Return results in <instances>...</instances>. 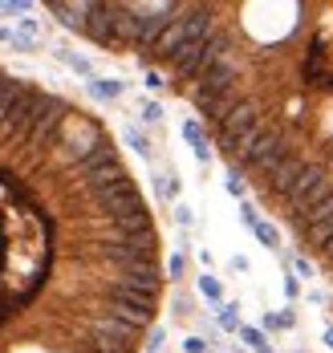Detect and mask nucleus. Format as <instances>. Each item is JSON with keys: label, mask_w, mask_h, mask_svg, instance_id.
<instances>
[{"label": "nucleus", "mask_w": 333, "mask_h": 353, "mask_svg": "<svg viewBox=\"0 0 333 353\" xmlns=\"http://www.w3.org/2000/svg\"><path fill=\"white\" fill-rule=\"evenodd\" d=\"M199 292L208 296V301H223V284L216 276H199Z\"/></svg>", "instance_id": "a878e982"}, {"label": "nucleus", "mask_w": 333, "mask_h": 353, "mask_svg": "<svg viewBox=\"0 0 333 353\" xmlns=\"http://www.w3.org/2000/svg\"><path fill=\"white\" fill-rule=\"evenodd\" d=\"M240 219H244L248 228H256V223H260V215H256V208H252V203H244V208H240Z\"/></svg>", "instance_id": "2f4dec72"}, {"label": "nucleus", "mask_w": 333, "mask_h": 353, "mask_svg": "<svg viewBox=\"0 0 333 353\" xmlns=\"http://www.w3.org/2000/svg\"><path fill=\"white\" fill-rule=\"evenodd\" d=\"M175 219H179L183 228H191V223H195V215H191V208H187V203H179V208H175Z\"/></svg>", "instance_id": "72a5a7b5"}, {"label": "nucleus", "mask_w": 333, "mask_h": 353, "mask_svg": "<svg viewBox=\"0 0 333 353\" xmlns=\"http://www.w3.org/2000/svg\"><path fill=\"white\" fill-rule=\"evenodd\" d=\"M293 268H296V276H313V264L305 256H293Z\"/></svg>", "instance_id": "473e14b6"}, {"label": "nucleus", "mask_w": 333, "mask_h": 353, "mask_svg": "<svg viewBox=\"0 0 333 353\" xmlns=\"http://www.w3.org/2000/svg\"><path fill=\"white\" fill-rule=\"evenodd\" d=\"M122 90H126V85H122L118 77H94V81H90V94H94L98 102H114V98H122Z\"/></svg>", "instance_id": "6ab92c4d"}, {"label": "nucleus", "mask_w": 333, "mask_h": 353, "mask_svg": "<svg viewBox=\"0 0 333 353\" xmlns=\"http://www.w3.org/2000/svg\"><path fill=\"white\" fill-rule=\"evenodd\" d=\"M232 81H236V65H232V57H223V61L203 70L199 94H232Z\"/></svg>", "instance_id": "9b49d317"}, {"label": "nucleus", "mask_w": 333, "mask_h": 353, "mask_svg": "<svg viewBox=\"0 0 333 353\" xmlns=\"http://www.w3.org/2000/svg\"><path fill=\"white\" fill-rule=\"evenodd\" d=\"M260 130V114H256V102H240V106L232 110L228 118L220 122V142L228 154H240L248 142L256 139Z\"/></svg>", "instance_id": "20e7f679"}, {"label": "nucleus", "mask_w": 333, "mask_h": 353, "mask_svg": "<svg viewBox=\"0 0 333 353\" xmlns=\"http://www.w3.org/2000/svg\"><path fill=\"white\" fill-rule=\"evenodd\" d=\"M159 118H163V106L159 102H147L143 106V122H159Z\"/></svg>", "instance_id": "7c9ffc66"}, {"label": "nucleus", "mask_w": 333, "mask_h": 353, "mask_svg": "<svg viewBox=\"0 0 333 353\" xmlns=\"http://www.w3.org/2000/svg\"><path fill=\"white\" fill-rule=\"evenodd\" d=\"M240 102H244V98H236V94H199V90H195V106H199L203 118H212V122H223Z\"/></svg>", "instance_id": "ddd939ff"}, {"label": "nucleus", "mask_w": 333, "mask_h": 353, "mask_svg": "<svg viewBox=\"0 0 333 353\" xmlns=\"http://www.w3.org/2000/svg\"><path fill=\"white\" fill-rule=\"evenodd\" d=\"M163 341H167V333H163V325H154V329H150V341H147V350H163Z\"/></svg>", "instance_id": "c756f323"}, {"label": "nucleus", "mask_w": 333, "mask_h": 353, "mask_svg": "<svg viewBox=\"0 0 333 353\" xmlns=\"http://www.w3.org/2000/svg\"><path fill=\"white\" fill-rule=\"evenodd\" d=\"M85 191H90V199H94L102 212H110V219L114 215H126V212L147 208L143 195H139V187H134V179L126 175L122 167H118V171H106V175L85 179Z\"/></svg>", "instance_id": "f257e3e1"}, {"label": "nucleus", "mask_w": 333, "mask_h": 353, "mask_svg": "<svg viewBox=\"0 0 333 353\" xmlns=\"http://www.w3.org/2000/svg\"><path fill=\"white\" fill-rule=\"evenodd\" d=\"M228 191L236 195V199H244V179H240V171L232 167V175H228Z\"/></svg>", "instance_id": "cd10ccee"}, {"label": "nucleus", "mask_w": 333, "mask_h": 353, "mask_svg": "<svg viewBox=\"0 0 333 353\" xmlns=\"http://www.w3.org/2000/svg\"><path fill=\"white\" fill-rule=\"evenodd\" d=\"M122 163H118V150H114V142L110 139H102L81 163H77V171L85 179H94V175H106V171H118Z\"/></svg>", "instance_id": "1a4fd4ad"}, {"label": "nucleus", "mask_w": 333, "mask_h": 353, "mask_svg": "<svg viewBox=\"0 0 333 353\" xmlns=\"http://www.w3.org/2000/svg\"><path fill=\"white\" fill-rule=\"evenodd\" d=\"M252 232H256V240H260L264 248H281V236H276V228H272V223H264V219H260Z\"/></svg>", "instance_id": "393cba45"}, {"label": "nucleus", "mask_w": 333, "mask_h": 353, "mask_svg": "<svg viewBox=\"0 0 333 353\" xmlns=\"http://www.w3.org/2000/svg\"><path fill=\"white\" fill-rule=\"evenodd\" d=\"M147 353H154V350H147Z\"/></svg>", "instance_id": "ea45409f"}, {"label": "nucleus", "mask_w": 333, "mask_h": 353, "mask_svg": "<svg viewBox=\"0 0 333 353\" xmlns=\"http://www.w3.org/2000/svg\"><path fill=\"white\" fill-rule=\"evenodd\" d=\"M90 353H94V350H90Z\"/></svg>", "instance_id": "a19ab883"}, {"label": "nucleus", "mask_w": 333, "mask_h": 353, "mask_svg": "<svg viewBox=\"0 0 333 353\" xmlns=\"http://www.w3.org/2000/svg\"><path fill=\"white\" fill-rule=\"evenodd\" d=\"M325 171H321V167H309V163H305V171H301V179H296L293 183V191H289V195H285V199H289V208H301V203H305V199H309V195H313V191H317V187H321V183H325Z\"/></svg>", "instance_id": "2eb2a0df"}, {"label": "nucleus", "mask_w": 333, "mask_h": 353, "mask_svg": "<svg viewBox=\"0 0 333 353\" xmlns=\"http://www.w3.org/2000/svg\"><path fill=\"white\" fill-rule=\"evenodd\" d=\"M301 171H305V163H301L296 154H285V159L268 171V187H272L276 195H289V191H293V183L301 179Z\"/></svg>", "instance_id": "f8f14e48"}, {"label": "nucleus", "mask_w": 333, "mask_h": 353, "mask_svg": "<svg viewBox=\"0 0 333 353\" xmlns=\"http://www.w3.org/2000/svg\"><path fill=\"white\" fill-rule=\"evenodd\" d=\"M325 345H330V350H333V325H330V329H325Z\"/></svg>", "instance_id": "58836bf2"}, {"label": "nucleus", "mask_w": 333, "mask_h": 353, "mask_svg": "<svg viewBox=\"0 0 333 353\" xmlns=\"http://www.w3.org/2000/svg\"><path fill=\"white\" fill-rule=\"evenodd\" d=\"M122 139L130 142V146H134V150H139L143 159H150V142H147V134H143L139 126H126V130H122Z\"/></svg>", "instance_id": "b1692460"}, {"label": "nucleus", "mask_w": 333, "mask_h": 353, "mask_svg": "<svg viewBox=\"0 0 333 353\" xmlns=\"http://www.w3.org/2000/svg\"><path fill=\"white\" fill-rule=\"evenodd\" d=\"M106 313L122 325H130V329H147L154 321V301H139V296H126V292L110 288V309Z\"/></svg>", "instance_id": "0eeeda50"}, {"label": "nucleus", "mask_w": 333, "mask_h": 353, "mask_svg": "<svg viewBox=\"0 0 333 353\" xmlns=\"http://www.w3.org/2000/svg\"><path fill=\"white\" fill-rule=\"evenodd\" d=\"M12 37H17L12 29H4V25H0V41H12Z\"/></svg>", "instance_id": "4c0bfd02"}, {"label": "nucleus", "mask_w": 333, "mask_h": 353, "mask_svg": "<svg viewBox=\"0 0 333 353\" xmlns=\"http://www.w3.org/2000/svg\"><path fill=\"white\" fill-rule=\"evenodd\" d=\"M228 49H232V37H228V33H212L208 41H191V45H183V49L175 53L171 70H175V77H183V81L203 77L208 65H216V61L228 57Z\"/></svg>", "instance_id": "7ed1b4c3"}, {"label": "nucleus", "mask_w": 333, "mask_h": 353, "mask_svg": "<svg viewBox=\"0 0 333 353\" xmlns=\"http://www.w3.org/2000/svg\"><path fill=\"white\" fill-rule=\"evenodd\" d=\"M85 37H94L98 45H114L110 4H90V17H85Z\"/></svg>", "instance_id": "4468645a"}, {"label": "nucleus", "mask_w": 333, "mask_h": 353, "mask_svg": "<svg viewBox=\"0 0 333 353\" xmlns=\"http://www.w3.org/2000/svg\"><path fill=\"white\" fill-rule=\"evenodd\" d=\"M90 4H94V0H81V4L49 0V12H57V21H61L65 29H77V33H85V17H90Z\"/></svg>", "instance_id": "dca6fc26"}, {"label": "nucleus", "mask_w": 333, "mask_h": 353, "mask_svg": "<svg viewBox=\"0 0 333 353\" xmlns=\"http://www.w3.org/2000/svg\"><path fill=\"white\" fill-rule=\"evenodd\" d=\"M134 333L139 329L114 321L110 313H98V317H90V350L94 353H126L130 341H134Z\"/></svg>", "instance_id": "423d86ee"}, {"label": "nucleus", "mask_w": 333, "mask_h": 353, "mask_svg": "<svg viewBox=\"0 0 333 353\" xmlns=\"http://www.w3.org/2000/svg\"><path fill=\"white\" fill-rule=\"evenodd\" d=\"M143 81H147V90H159V85H163V77H159V73H154V70H150L147 77H143Z\"/></svg>", "instance_id": "e433bc0d"}, {"label": "nucleus", "mask_w": 333, "mask_h": 353, "mask_svg": "<svg viewBox=\"0 0 333 353\" xmlns=\"http://www.w3.org/2000/svg\"><path fill=\"white\" fill-rule=\"evenodd\" d=\"M53 53H57V57H61V61H65L70 70H77V73H81V77H90V73H94V65H90L85 57H77V53H70V49H61V45H57Z\"/></svg>", "instance_id": "5701e85b"}, {"label": "nucleus", "mask_w": 333, "mask_h": 353, "mask_svg": "<svg viewBox=\"0 0 333 353\" xmlns=\"http://www.w3.org/2000/svg\"><path fill=\"white\" fill-rule=\"evenodd\" d=\"M240 341H248L256 353H272L268 345V337H264V329H252V325H240Z\"/></svg>", "instance_id": "4be33fe9"}, {"label": "nucleus", "mask_w": 333, "mask_h": 353, "mask_svg": "<svg viewBox=\"0 0 333 353\" xmlns=\"http://www.w3.org/2000/svg\"><path fill=\"white\" fill-rule=\"evenodd\" d=\"M159 284H163L159 268H130V272H118V281L110 288L126 292V296H139V301H154L159 296Z\"/></svg>", "instance_id": "6e6552de"}, {"label": "nucleus", "mask_w": 333, "mask_h": 353, "mask_svg": "<svg viewBox=\"0 0 333 353\" xmlns=\"http://www.w3.org/2000/svg\"><path fill=\"white\" fill-rule=\"evenodd\" d=\"M183 350H187V353H203V350H208V341H203V337H187Z\"/></svg>", "instance_id": "f704fd0d"}, {"label": "nucleus", "mask_w": 333, "mask_h": 353, "mask_svg": "<svg viewBox=\"0 0 333 353\" xmlns=\"http://www.w3.org/2000/svg\"><path fill=\"white\" fill-rule=\"evenodd\" d=\"M37 37H41V25L33 17H21V29L12 37V45H17V49H37Z\"/></svg>", "instance_id": "412c9836"}, {"label": "nucleus", "mask_w": 333, "mask_h": 353, "mask_svg": "<svg viewBox=\"0 0 333 353\" xmlns=\"http://www.w3.org/2000/svg\"><path fill=\"white\" fill-rule=\"evenodd\" d=\"M236 309H240V305H223V309H220V325L240 333V313H236Z\"/></svg>", "instance_id": "bb28decb"}, {"label": "nucleus", "mask_w": 333, "mask_h": 353, "mask_svg": "<svg viewBox=\"0 0 333 353\" xmlns=\"http://www.w3.org/2000/svg\"><path fill=\"white\" fill-rule=\"evenodd\" d=\"M29 94H33V90H29L25 81H17V77H0V118H4V114H12V110L29 98Z\"/></svg>", "instance_id": "f3484780"}, {"label": "nucleus", "mask_w": 333, "mask_h": 353, "mask_svg": "<svg viewBox=\"0 0 333 353\" xmlns=\"http://www.w3.org/2000/svg\"><path fill=\"white\" fill-rule=\"evenodd\" d=\"M216 33L212 29V8L208 4H187L183 12L171 21V29L159 37V45H154V53L163 57V61H175V53L191 45V41H208V37Z\"/></svg>", "instance_id": "f03ea898"}, {"label": "nucleus", "mask_w": 333, "mask_h": 353, "mask_svg": "<svg viewBox=\"0 0 333 353\" xmlns=\"http://www.w3.org/2000/svg\"><path fill=\"white\" fill-rule=\"evenodd\" d=\"M289 154V146H285V139H281V130H272V126H260L256 130V139L248 142L236 159H240V167H256V171H272L281 159Z\"/></svg>", "instance_id": "39448f33"}, {"label": "nucleus", "mask_w": 333, "mask_h": 353, "mask_svg": "<svg viewBox=\"0 0 333 353\" xmlns=\"http://www.w3.org/2000/svg\"><path fill=\"white\" fill-rule=\"evenodd\" d=\"M183 139L195 146V159H199V163L212 159V146H208V139H203V126H199V122H183Z\"/></svg>", "instance_id": "aec40b11"}, {"label": "nucleus", "mask_w": 333, "mask_h": 353, "mask_svg": "<svg viewBox=\"0 0 333 353\" xmlns=\"http://www.w3.org/2000/svg\"><path fill=\"white\" fill-rule=\"evenodd\" d=\"M305 240H309L313 248H321V252H330V244H333V215L313 219V223L305 228Z\"/></svg>", "instance_id": "a211bd4d"}, {"label": "nucleus", "mask_w": 333, "mask_h": 353, "mask_svg": "<svg viewBox=\"0 0 333 353\" xmlns=\"http://www.w3.org/2000/svg\"><path fill=\"white\" fill-rule=\"evenodd\" d=\"M183 268H187V260H183V256H179V252H175V256L167 260V272H171V276L179 281V276H183Z\"/></svg>", "instance_id": "c85d7f7f"}, {"label": "nucleus", "mask_w": 333, "mask_h": 353, "mask_svg": "<svg viewBox=\"0 0 333 353\" xmlns=\"http://www.w3.org/2000/svg\"><path fill=\"white\" fill-rule=\"evenodd\" d=\"M264 329H285V325H281V313H268V317H264Z\"/></svg>", "instance_id": "c9c22d12"}, {"label": "nucleus", "mask_w": 333, "mask_h": 353, "mask_svg": "<svg viewBox=\"0 0 333 353\" xmlns=\"http://www.w3.org/2000/svg\"><path fill=\"white\" fill-rule=\"evenodd\" d=\"M114 232H118V240H147V236H154L150 212L147 208H139V212L114 215Z\"/></svg>", "instance_id": "9d476101"}]
</instances>
